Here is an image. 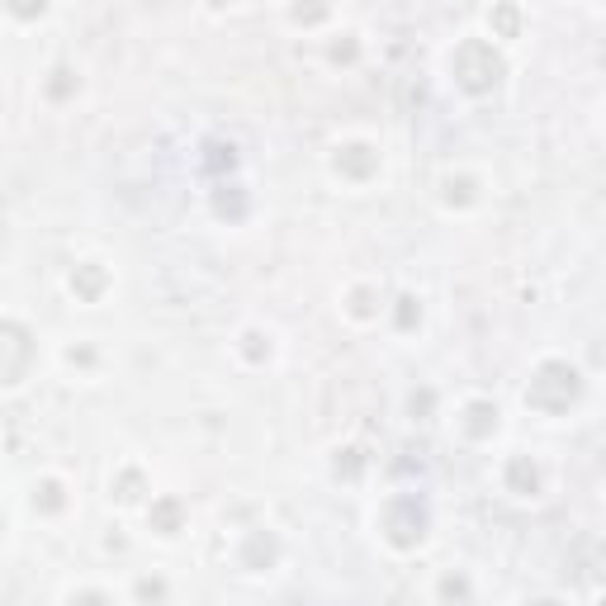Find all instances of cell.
Masks as SVG:
<instances>
[{
    "label": "cell",
    "instance_id": "1",
    "mask_svg": "<svg viewBox=\"0 0 606 606\" xmlns=\"http://www.w3.org/2000/svg\"><path fill=\"white\" fill-rule=\"evenodd\" d=\"M535 606H554V602H535Z\"/></svg>",
    "mask_w": 606,
    "mask_h": 606
}]
</instances>
